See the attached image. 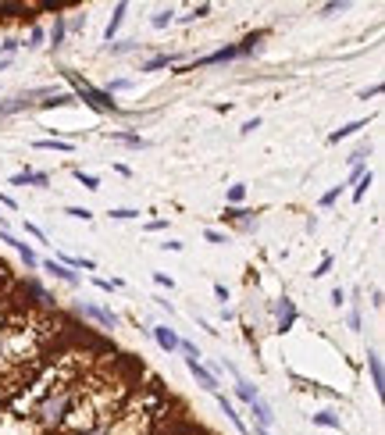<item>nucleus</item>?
<instances>
[{"mask_svg":"<svg viewBox=\"0 0 385 435\" xmlns=\"http://www.w3.org/2000/svg\"><path fill=\"white\" fill-rule=\"evenodd\" d=\"M75 310H79L82 318H90V321L103 325V328H118V325H121V318L115 314L111 307H100V303H86V300H79V303H75Z\"/></svg>","mask_w":385,"mask_h":435,"instance_id":"obj_5","label":"nucleus"},{"mask_svg":"<svg viewBox=\"0 0 385 435\" xmlns=\"http://www.w3.org/2000/svg\"><path fill=\"white\" fill-rule=\"evenodd\" d=\"M107 425H111V421H100V425H90V428H79V432H68V435H107Z\"/></svg>","mask_w":385,"mask_h":435,"instance_id":"obj_36","label":"nucleus"},{"mask_svg":"<svg viewBox=\"0 0 385 435\" xmlns=\"http://www.w3.org/2000/svg\"><path fill=\"white\" fill-rule=\"evenodd\" d=\"M171 22H175V8H161L154 18H150V26H154V29H168Z\"/></svg>","mask_w":385,"mask_h":435,"instance_id":"obj_27","label":"nucleus"},{"mask_svg":"<svg viewBox=\"0 0 385 435\" xmlns=\"http://www.w3.org/2000/svg\"><path fill=\"white\" fill-rule=\"evenodd\" d=\"M107 139H111V143H125V147H132V150H146L150 147V139H143L139 132H107Z\"/></svg>","mask_w":385,"mask_h":435,"instance_id":"obj_17","label":"nucleus"},{"mask_svg":"<svg viewBox=\"0 0 385 435\" xmlns=\"http://www.w3.org/2000/svg\"><path fill=\"white\" fill-rule=\"evenodd\" d=\"M368 185H371V172H364V175L353 182V200H357V203L364 200V193H368Z\"/></svg>","mask_w":385,"mask_h":435,"instance_id":"obj_32","label":"nucleus"},{"mask_svg":"<svg viewBox=\"0 0 385 435\" xmlns=\"http://www.w3.org/2000/svg\"><path fill=\"white\" fill-rule=\"evenodd\" d=\"M64 36H68V18H64V14H54V29H50V47H54V50L64 43Z\"/></svg>","mask_w":385,"mask_h":435,"instance_id":"obj_21","label":"nucleus"},{"mask_svg":"<svg viewBox=\"0 0 385 435\" xmlns=\"http://www.w3.org/2000/svg\"><path fill=\"white\" fill-rule=\"evenodd\" d=\"M257 125H261V118H250V121H246V125H243V129H239V132H243V136H250V132H253V129H257Z\"/></svg>","mask_w":385,"mask_h":435,"instance_id":"obj_47","label":"nucleus"},{"mask_svg":"<svg viewBox=\"0 0 385 435\" xmlns=\"http://www.w3.org/2000/svg\"><path fill=\"white\" fill-rule=\"evenodd\" d=\"M4 68H11V57H0V72H4Z\"/></svg>","mask_w":385,"mask_h":435,"instance_id":"obj_52","label":"nucleus"},{"mask_svg":"<svg viewBox=\"0 0 385 435\" xmlns=\"http://www.w3.org/2000/svg\"><path fill=\"white\" fill-rule=\"evenodd\" d=\"M0 243H8V246H14V250L21 254V261H26V267H29V272H36V267H39V257H36V250H32V246L29 243H21V239H14L8 229H0Z\"/></svg>","mask_w":385,"mask_h":435,"instance_id":"obj_7","label":"nucleus"},{"mask_svg":"<svg viewBox=\"0 0 385 435\" xmlns=\"http://www.w3.org/2000/svg\"><path fill=\"white\" fill-rule=\"evenodd\" d=\"M26 232H29L32 239H39V243L47 239V236H43V229H39V225H32V221H26Z\"/></svg>","mask_w":385,"mask_h":435,"instance_id":"obj_45","label":"nucleus"},{"mask_svg":"<svg viewBox=\"0 0 385 435\" xmlns=\"http://www.w3.org/2000/svg\"><path fill=\"white\" fill-rule=\"evenodd\" d=\"M161 246H164V250H171V254H179V250H182V243H179V239H168V243H161Z\"/></svg>","mask_w":385,"mask_h":435,"instance_id":"obj_48","label":"nucleus"},{"mask_svg":"<svg viewBox=\"0 0 385 435\" xmlns=\"http://www.w3.org/2000/svg\"><path fill=\"white\" fill-rule=\"evenodd\" d=\"M339 193H342V185H332L328 193H321V200H317V203H321V207H332V203L339 200Z\"/></svg>","mask_w":385,"mask_h":435,"instance_id":"obj_40","label":"nucleus"},{"mask_svg":"<svg viewBox=\"0 0 385 435\" xmlns=\"http://www.w3.org/2000/svg\"><path fill=\"white\" fill-rule=\"evenodd\" d=\"M79 389H82V375L61 382V385H54V389H47V392H43V396L29 407L26 418H29L39 432H47V435L61 432L64 418L72 414V407H75V400H79Z\"/></svg>","mask_w":385,"mask_h":435,"instance_id":"obj_2","label":"nucleus"},{"mask_svg":"<svg viewBox=\"0 0 385 435\" xmlns=\"http://www.w3.org/2000/svg\"><path fill=\"white\" fill-rule=\"evenodd\" d=\"M68 103H75L72 93H50L47 100H39V108H43V111H50V108H68Z\"/></svg>","mask_w":385,"mask_h":435,"instance_id":"obj_25","label":"nucleus"},{"mask_svg":"<svg viewBox=\"0 0 385 435\" xmlns=\"http://www.w3.org/2000/svg\"><path fill=\"white\" fill-rule=\"evenodd\" d=\"M150 336H154V343L164 350V354H175L179 350V332L168 325H150Z\"/></svg>","mask_w":385,"mask_h":435,"instance_id":"obj_8","label":"nucleus"},{"mask_svg":"<svg viewBox=\"0 0 385 435\" xmlns=\"http://www.w3.org/2000/svg\"><path fill=\"white\" fill-rule=\"evenodd\" d=\"M350 325L360 328V307H357V303H353V310H350Z\"/></svg>","mask_w":385,"mask_h":435,"instance_id":"obj_50","label":"nucleus"},{"mask_svg":"<svg viewBox=\"0 0 385 435\" xmlns=\"http://www.w3.org/2000/svg\"><path fill=\"white\" fill-rule=\"evenodd\" d=\"M214 396H218V403H221V414H228V421L239 428V435H250V428H246V421H243V414L235 410V403L225 396V392H214Z\"/></svg>","mask_w":385,"mask_h":435,"instance_id":"obj_12","label":"nucleus"},{"mask_svg":"<svg viewBox=\"0 0 385 435\" xmlns=\"http://www.w3.org/2000/svg\"><path fill=\"white\" fill-rule=\"evenodd\" d=\"M93 285H97V289H103V293H115V289H121V282H118V279H93Z\"/></svg>","mask_w":385,"mask_h":435,"instance_id":"obj_39","label":"nucleus"},{"mask_svg":"<svg viewBox=\"0 0 385 435\" xmlns=\"http://www.w3.org/2000/svg\"><path fill=\"white\" fill-rule=\"evenodd\" d=\"M154 282H157L161 289H168V293H171V289H175V279H168L164 272H154Z\"/></svg>","mask_w":385,"mask_h":435,"instance_id":"obj_42","label":"nucleus"},{"mask_svg":"<svg viewBox=\"0 0 385 435\" xmlns=\"http://www.w3.org/2000/svg\"><path fill=\"white\" fill-rule=\"evenodd\" d=\"M250 435H271V432H268V428H253Z\"/></svg>","mask_w":385,"mask_h":435,"instance_id":"obj_53","label":"nucleus"},{"mask_svg":"<svg viewBox=\"0 0 385 435\" xmlns=\"http://www.w3.org/2000/svg\"><path fill=\"white\" fill-rule=\"evenodd\" d=\"M43 36H47V32H43L39 26H32V29H29V39H26L21 47H29V50H32V47H39V43H43Z\"/></svg>","mask_w":385,"mask_h":435,"instance_id":"obj_37","label":"nucleus"},{"mask_svg":"<svg viewBox=\"0 0 385 435\" xmlns=\"http://www.w3.org/2000/svg\"><path fill=\"white\" fill-rule=\"evenodd\" d=\"M125 11H128V4H125V0H118L115 11H111V22H107V29H103V39H107V43H111V39L118 36V29H121V22H125Z\"/></svg>","mask_w":385,"mask_h":435,"instance_id":"obj_16","label":"nucleus"},{"mask_svg":"<svg viewBox=\"0 0 385 435\" xmlns=\"http://www.w3.org/2000/svg\"><path fill=\"white\" fill-rule=\"evenodd\" d=\"M107 50H111L115 57H118V54H128V50H139V39H111V43H107Z\"/></svg>","mask_w":385,"mask_h":435,"instance_id":"obj_28","label":"nucleus"},{"mask_svg":"<svg viewBox=\"0 0 385 435\" xmlns=\"http://www.w3.org/2000/svg\"><path fill=\"white\" fill-rule=\"evenodd\" d=\"M32 8L21 4V0H0V18H26Z\"/></svg>","mask_w":385,"mask_h":435,"instance_id":"obj_19","label":"nucleus"},{"mask_svg":"<svg viewBox=\"0 0 385 435\" xmlns=\"http://www.w3.org/2000/svg\"><path fill=\"white\" fill-rule=\"evenodd\" d=\"M72 175H75V182H79V185H86V190H90V193H97V190H100V179H97V175L82 172V168H75Z\"/></svg>","mask_w":385,"mask_h":435,"instance_id":"obj_29","label":"nucleus"},{"mask_svg":"<svg viewBox=\"0 0 385 435\" xmlns=\"http://www.w3.org/2000/svg\"><path fill=\"white\" fill-rule=\"evenodd\" d=\"M107 214H111L115 221H132V218H139V211H136V207H111Z\"/></svg>","mask_w":385,"mask_h":435,"instance_id":"obj_31","label":"nucleus"},{"mask_svg":"<svg viewBox=\"0 0 385 435\" xmlns=\"http://www.w3.org/2000/svg\"><path fill=\"white\" fill-rule=\"evenodd\" d=\"M350 4H346V0H339V4H325V8H321V14H335V11H346Z\"/></svg>","mask_w":385,"mask_h":435,"instance_id":"obj_43","label":"nucleus"},{"mask_svg":"<svg viewBox=\"0 0 385 435\" xmlns=\"http://www.w3.org/2000/svg\"><path fill=\"white\" fill-rule=\"evenodd\" d=\"M378 93H382V82H378V86H371V90H364V93H360V100H368V97H378Z\"/></svg>","mask_w":385,"mask_h":435,"instance_id":"obj_51","label":"nucleus"},{"mask_svg":"<svg viewBox=\"0 0 385 435\" xmlns=\"http://www.w3.org/2000/svg\"><path fill=\"white\" fill-rule=\"evenodd\" d=\"M61 264L64 267H82V272H97V261H90V257H61Z\"/></svg>","mask_w":385,"mask_h":435,"instance_id":"obj_30","label":"nucleus"},{"mask_svg":"<svg viewBox=\"0 0 385 435\" xmlns=\"http://www.w3.org/2000/svg\"><path fill=\"white\" fill-rule=\"evenodd\" d=\"M235 396H239L243 403H253L257 396H261V392H257V385H253V382H246V378L239 375V378H235Z\"/></svg>","mask_w":385,"mask_h":435,"instance_id":"obj_23","label":"nucleus"},{"mask_svg":"<svg viewBox=\"0 0 385 435\" xmlns=\"http://www.w3.org/2000/svg\"><path fill=\"white\" fill-rule=\"evenodd\" d=\"M214 296H218V300H228V289H225L221 282H214Z\"/></svg>","mask_w":385,"mask_h":435,"instance_id":"obj_49","label":"nucleus"},{"mask_svg":"<svg viewBox=\"0 0 385 435\" xmlns=\"http://www.w3.org/2000/svg\"><path fill=\"white\" fill-rule=\"evenodd\" d=\"M61 75H64V82L72 86V97H79L82 103H90L97 114H118V111H121L118 100H115L111 93H103L100 86H93V82L86 79V75H79V72H72V68H61Z\"/></svg>","mask_w":385,"mask_h":435,"instance_id":"obj_3","label":"nucleus"},{"mask_svg":"<svg viewBox=\"0 0 385 435\" xmlns=\"http://www.w3.org/2000/svg\"><path fill=\"white\" fill-rule=\"evenodd\" d=\"M11 185H39V190H47L50 185V175L47 172H18V175H11Z\"/></svg>","mask_w":385,"mask_h":435,"instance_id":"obj_13","label":"nucleus"},{"mask_svg":"<svg viewBox=\"0 0 385 435\" xmlns=\"http://www.w3.org/2000/svg\"><path fill=\"white\" fill-rule=\"evenodd\" d=\"M182 54H154L150 61H143L139 72H161V68H171V65H179Z\"/></svg>","mask_w":385,"mask_h":435,"instance_id":"obj_15","label":"nucleus"},{"mask_svg":"<svg viewBox=\"0 0 385 435\" xmlns=\"http://www.w3.org/2000/svg\"><path fill=\"white\" fill-rule=\"evenodd\" d=\"M368 371H371L375 392H378V396H385V367H382V357H378V350H368Z\"/></svg>","mask_w":385,"mask_h":435,"instance_id":"obj_11","label":"nucleus"},{"mask_svg":"<svg viewBox=\"0 0 385 435\" xmlns=\"http://www.w3.org/2000/svg\"><path fill=\"white\" fill-rule=\"evenodd\" d=\"M243 196H246V185H243V182H235L232 190H228V207H235V203H239Z\"/></svg>","mask_w":385,"mask_h":435,"instance_id":"obj_38","label":"nucleus"},{"mask_svg":"<svg viewBox=\"0 0 385 435\" xmlns=\"http://www.w3.org/2000/svg\"><path fill=\"white\" fill-rule=\"evenodd\" d=\"M186 367H189V375L197 378L207 392H218V378H214V371H207V367L200 364V354H189V357H186Z\"/></svg>","mask_w":385,"mask_h":435,"instance_id":"obj_6","label":"nucleus"},{"mask_svg":"<svg viewBox=\"0 0 385 435\" xmlns=\"http://www.w3.org/2000/svg\"><path fill=\"white\" fill-rule=\"evenodd\" d=\"M360 129H368V118H357V121H350V125H342V129H335V132L328 136V143H339V139H350V136H357Z\"/></svg>","mask_w":385,"mask_h":435,"instance_id":"obj_20","label":"nucleus"},{"mask_svg":"<svg viewBox=\"0 0 385 435\" xmlns=\"http://www.w3.org/2000/svg\"><path fill=\"white\" fill-rule=\"evenodd\" d=\"M207 14H210V4H197V8H192L189 14H179L175 22H182V26H192V22H200V18H207Z\"/></svg>","mask_w":385,"mask_h":435,"instance_id":"obj_26","label":"nucleus"},{"mask_svg":"<svg viewBox=\"0 0 385 435\" xmlns=\"http://www.w3.org/2000/svg\"><path fill=\"white\" fill-rule=\"evenodd\" d=\"M0 47H4V57H11L18 47H21V39H4V43H0Z\"/></svg>","mask_w":385,"mask_h":435,"instance_id":"obj_44","label":"nucleus"},{"mask_svg":"<svg viewBox=\"0 0 385 435\" xmlns=\"http://www.w3.org/2000/svg\"><path fill=\"white\" fill-rule=\"evenodd\" d=\"M32 147L36 150H57V154H72L75 147H72V143L68 139H57V136H47V139H36L32 143Z\"/></svg>","mask_w":385,"mask_h":435,"instance_id":"obj_18","label":"nucleus"},{"mask_svg":"<svg viewBox=\"0 0 385 435\" xmlns=\"http://www.w3.org/2000/svg\"><path fill=\"white\" fill-rule=\"evenodd\" d=\"M64 214H68V218H79V221H93V211H90V207H75V203H68V207H64Z\"/></svg>","mask_w":385,"mask_h":435,"instance_id":"obj_33","label":"nucleus"},{"mask_svg":"<svg viewBox=\"0 0 385 435\" xmlns=\"http://www.w3.org/2000/svg\"><path fill=\"white\" fill-rule=\"evenodd\" d=\"M332 303H335V307L346 303V289H339V285H335V289H332Z\"/></svg>","mask_w":385,"mask_h":435,"instance_id":"obj_46","label":"nucleus"},{"mask_svg":"<svg viewBox=\"0 0 385 435\" xmlns=\"http://www.w3.org/2000/svg\"><path fill=\"white\" fill-rule=\"evenodd\" d=\"M310 425H317V428H332V432H342V421L335 418V414H328V410L310 414Z\"/></svg>","mask_w":385,"mask_h":435,"instance_id":"obj_24","label":"nucleus"},{"mask_svg":"<svg viewBox=\"0 0 385 435\" xmlns=\"http://www.w3.org/2000/svg\"><path fill=\"white\" fill-rule=\"evenodd\" d=\"M39 267H43L47 275H54L57 282H64V285H75V282H79V275L72 272V267H64V264L54 261V257H50V261H39Z\"/></svg>","mask_w":385,"mask_h":435,"instance_id":"obj_9","label":"nucleus"},{"mask_svg":"<svg viewBox=\"0 0 385 435\" xmlns=\"http://www.w3.org/2000/svg\"><path fill=\"white\" fill-rule=\"evenodd\" d=\"M121 90H132V79H111V82H107V86H103V93H121Z\"/></svg>","mask_w":385,"mask_h":435,"instance_id":"obj_34","label":"nucleus"},{"mask_svg":"<svg viewBox=\"0 0 385 435\" xmlns=\"http://www.w3.org/2000/svg\"><path fill=\"white\" fill-rule=\"evenodd\" d=\"M332 272V254H325V257H321V264H317V272H314V279H325Z\"/></svg>","mask_w":385,"mask_h":435,"instance_id":"obj_41","label":"nucleus"},{"mask_svg":"<svg viewBox=\"0 0 385 435\" xmlns=\"http://www.w3.org/2000/svg\"><path fill=\"white\" fill-rule=\"evenodd\" d=\"M268 310L275 314V332H282V336H286V332H293V325L299 321V310H296V303H293L289 296L275 300V303H271Z\"/></svg>","mask_w":385,"mask_h":435,"instance_id":"obj_4","label":"nucleus"},{"mask_svg":"<svg viewBox=\"0 0 385 435\" xmlns=\"http://www.w3.org/2000/svg\"><path fill=\"white\" fill-rule=\"evenodd\" d=\"M250 407V414H253V428H271L275 425V410L261 400V396H257L253 403H246Z\"/></svg>","mask_w":385,"mask_h":435,"instance_id":"obj_10","label":"nucleus"},{"mask_svg":"<svg viewBox=\"0 0 385 435\" xmlns=\"http://www.w3.org/2000/svg\"><path fill=\"white\" fill-rule=\"evenodd\" d=\"M221 221L228 225H239V229H253V211H243V207H225Z\"/></svg>","mask_w":385,"mask_h":435,"instance_id":"obj_14","label":"nucleus"},{"mask_svg":"<svg viewBox=\"0 0 385 435\" xmlns=\"http://www.w3.org/2000/svg\"><path fill=\"white\" fill-rule=\"evenodd\" d=\"M39 357V332L29 318L0 325V382L8 375H21L29 361Z\"/></svg>","mask_w":385,"mask_h":435,"instance_id":"obj_1","label":"nucleus"},{"mask_svg":"<svg viewBox=\"0 0 385 435\" xmlns=\"http://www.w3.org/2000/svg\"><path fill=\"white\" fill-rule=\"evenodd\" d=\"M204 239L214 243V246H225L228 243V232H221V229H204Z\"/></svg>","mask_w":385,"mask_h":435,"instance_id":"obj_35","label":"nucleus"},{"mask_svg":"<svg viewBox=\"0 0 385 435\" xmlns=\"http://www.w3.org/2000/svg\"><path fill=\"white\" fill-rule=\"evenodd\" d=\"M268 32L264 29H257V32H250L243 43H235V50H239V57H246V54H253V50H261V39H264Z\"/></svg>","mask_w":385,"mask_h":435,"instance_id":"obj_22","label":"nucleus"}]
</instances>
